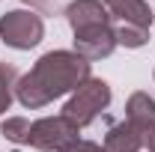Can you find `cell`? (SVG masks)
<instances>
[{"mask_svg":"<svg viewBox=\"0 0 155 152\" xmlns=\"http://www.w3.org/2000/svg\"><path fill=\"white\" fill-rule=\"evenodd\" d=\"M116 48V33L114 24H104V27H93V30H81L75 33V54H81L84 60H101L110 57Z\"/></svg>","mask_w":155,"mask_h":152,"instance_id":"5","label":"cell"},{"mask_svg":"<svg viewBox=\"0 0 155 152\" xmlns=\"http://www.w3.org/2000/svg\"><path fill=\"white\" fill-rule=\"evenodd\" d=\"M125 119L146 137L155 128V98H149V93H134L125 104Z\"/></svg>","mask_w":155,"mask_h":152,"instance_id":"9","label":"cell"},{"mask_svg":"<svg viewBox=\"0 0 155 152\" xmlns=\"http://www.w3.org/2000/svg\"><path fill=\"white\" fill-rule=\"evenodd\" d=\"M114 33H116V45H125V48H143V45L149 42V30H146V27H137V24H122V21H116Z\"/></svg>","mask_w":155,"mask_h":152,"instance_id":"10","label":"cell"},{"mask_svg":"<svg viewBox=\"0 0 155 152\" xmlns=\"http://www.w3.org/2000/svg\"><path fill=\"white\" fill-rule=\"evenodd\" d=\"M140 146H143V134L128 119L114 122L104 134V149L107 152H140Z\"/></svg>","mask_w":155,"mask_h":152,"instance_id":"8","label":"cell"},{"mask_svg":"<svg viewBox=\"0 0 155 152\" xmlns=\"http://www.w3.org/2000/svg\"><path fill=\"white\" fill-rule=\"evenodd\" d=\"M69 152H107V149H104V146H98V143H93V140H78Z\"/></svg>","mask_w":155,"mask_h":152,"instance_id":"13","label":"cell"},{"mask_svg":"<svg viewBox=\"0 0 155 152\" xmlns=\"http://www.w3.org/2000/svg\"><path fill=\"white\" fill-rule=\"evenodd\" d=\"M0 36L9 48H18V51H30L36 48L42 36H45V21L36 12H27V9H12L0 18Z\"/></svg>","mask_w":155,"mask_h":152,"instance_id":"4","label":"cell"},{"mask_svg":"<svg viewBox=\"0 0 155 152\" xmlns=\"http://www.w3.org/2000/svg\"><path fill=\"white\" fill-rule=\"evenodd\" d=\"M101 3L122 24H137V27H146V30L152 24V12H149L146 0H101Z\"/></svg>","mask_w":155,"mask_h":152,"instance_id":"7","label":"cell"},{"mask_svg":"<svg viewBox=\"0 0 155 152\" xmlns=\"http://www.w3.org/2000/svg\"><path fill=\"white\" fill-rule=\"evenodd\" d=\"M107 104H110V87H107V81H101V78H87L75 90V95L66 101L63 116L72 119L78 128H84V125L96 122L98 116L104 114Z\"/></svg>","mask_w":155,"mask_h":152,"instance_id":"2","label":"cell"},{"mask_svg":"<svg viewBox=\"0 0 155 152\" xmlns=\"http://www.w3.org/2000/svg\"><path fill=\"white\" fill-rule=\"evenodd\" d=\"M78 128L72 119L66 116H45V119H36L27 125V134H24V143L33 146V149H42V152H69L78 140Z\"/></svg>","mask_w":155,"mask_h":152,"instance_id":"3","label":"cell"},{"mask_svg":"<svg viewBox=\"0 0 155 152\" xmlns=\"http://www.w3.org/2000/svg\"><path fill=\"white\" fill-rule=\"evenodd\" d=\"M66 18L72 24V30H93V27H104V24H114V15L107 12V6L101 0H72L66 6Z\"/></svg>","mask_w":155,"mask_h":152,"instance_id":"6","label":"cell"},{"mask_svg":"<svg viewBox=\"0 0 155 152\" xmlns=\"http://www.w3.org/2000/svg\"><path fill=\"white\" fill-rule=\"evenodd\" d=\"M87 78H90V60H84L75 51H48L15 84V95L24 107L36 111L66 95L69 90H78Z\"/></svg>","mask_w":155,"mask_h":152,"instance_id":"1","label":"cell"},{"mask_svg":"<svg viewBox=\"0 0 155 152\" xmlns=\"http://www.w3.org/2000/svg\"><path fill=\"white\" fill-rule=\"evenodd\" d=\"M143 146H149V152H155V128L143 137Z\"/></svg>","mask_w":155,"mask_h":152,"instance_id":"14","label":"cell"},{"mask_svg":"<svg viewBox=\"0 0 155 152\" xmlns=\"http://www.w3.org/2000/svg\"><path fill=\"white\" fill-rule=\"evenodd\" d=\"M27 3L39 6V9L48 12V15H57V12H60V0H27Z\"/></svg>","mask_w":155,"mask_h":152,"instance_id":"12","label":"cell"},{"mask_svg":"<svg viewBox=\"0 0 155 152\" xmlns=\"http://www.w3.org/2000/svg\"><path fill=\"white\" fill-rule=\"evenodd\" d=\"M15 84H18V72H15V66L0 63V114L9 111V104H12V93H15Z\"/></svg>","mask_w":155,"mask_h":152,"instance_id":"11","label":"cell"}]
</instances>
